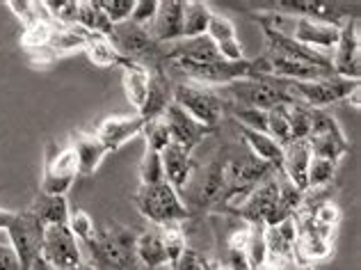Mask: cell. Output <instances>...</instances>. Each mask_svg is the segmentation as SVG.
Returning <instances> with one entry per match:
<instances>
[{
  "mask_svg": "<svg viewBox=\"0 0 361 270\" xmlns=\"http://www.w3.org/2000/svg\"><path fill=\"white\" fill-rule=\"evenodd\" d=\"M87 262L94 270H140L135 254V234L119 223L97 227V234L85 240Z\"/></svg>",
  "mask_w": 361,
  "mask_h": 270,
  "instance_id": "cell-1",
  "label": "cell"
},
{
  "mask_svg": "<svg viewBox=\"0 0 361 270\" xmlns=\"http://www.w3.org/2000/svg\"><path fill=\"white\" fill-rule=\"evenodd\" d=\"M112 46L117 48V53L126 60H133L147 69H169L167 55H165V44H158L151 37L147 25H140L135 21H123L112 25L110 35Z\"/></svg>",
  "mask_w": 361,
  "mask_h": 270,
  "instance_id": "cell-2",
  "label": "cell"
},
{
  "mask_svg": "<svg viewBox=\"0 0 361 270\" xmlns=\"http://www.w3.org/2000/svg\"><path fill=\"white\" fill-rule=\"evenodd\" d=\"M215 92L224 103L261 112H268L274 105L293 101L286 90V81L277 78H243L224 85V88H215Z\"/></svg>",
  "mask_w": 361,
  "mask_h": 270,
  "instance_id": "cell-3",
  "label": "cell"
},
{
  "mask_svg": "<svg viewBox=\"0 0 361 270\" xmlns=\"http://www.w3.org/2000/svg\"><path fill=\"white\" fill-rule=\"evenodd\" d=\"M133 204L137 206L142 218L158 227L183 225L185 220L192 218L185 201L167 181L156 183V186H140L133 195Z\"/></svg>",
  "mask_w": 361,
  "mask_h": 270,
  "instance_id": "cell-4",
  "label": "cell"
},
{
  "mask_svg": "<svg viewBox=\"0 0 361 270\" xmlns=\"http://www.w3.org/2000/svg\"><path fill=\"white\" fill-rule=\"evenodd\" d=\"M272 170H277V168L254 158L252 153H247V156H240V158H229L226 160V168H224V188H222L220 201H217L213 213L222 216L224 211L240 204V201L250 195V192L259 186Z\"/></svg>",
  "mask_w": 361,
  "mask_h": 270,
  "instance_id": "cell-5",
  "label": "cell"
},
{
  "mask_svg": "<svg viewBox=\"0 0 361 270\" xmlns=\"http://www.w3.org/2000/svg\"><path fill=\"white\" fill-rule=\"evenodd\" d=\"M78 175H80L78 160H75V153L71 149V144L60 147L55 140L46 142L39 192L66 197V195H69V190L73 188L75 179H78Z\"/></svg>",
  "mask_w": 361,
  "mask_h": 270,
  "instance_id": "cell-6",
  "label": "cell"
},
{
  "mask_svg": "<svg viewBox=\"0 0 361 270\" xmlns=\"http://www.w3.org/2000/svg\"><path fill=\"white\" fill-rule=\"evenodd\" d=\"M361 81H348L341 76H327L320 81H286L293 101L309 105L313 110H325L334 103H343L345 96L359 88Z\"/></svg>",
  "mask_w": 361,
  "mask_h": 270,
  "instance_id": "cell-7",
  "label": "cell"
},
{
  "mask_svg": "<svg viewBox=\"0 0 361 270\" xmlns=\"http://www.w3.org/2000/svg\"><path fill=\"white\" fill-rule=\"evenodd\" d=\"M44 225L39 223L30 209L16 211L12 223L5 229L9 236V245H12L14 254L18 259V268L32 270L35 264L42 259V245H44Z\"/></svg>",
  "mask_w": 361,
  "mask_h": 270,
  "instance_id": "cell-8",
  "label": "cell"
},
{
  "mask_svg": "<svg viewBox=\"0 0 361 270\" xmlns=\"http://www.w3.org/2000/svg\"><path fill=\"white\" fill-rule=\"evenodd\" d=\"M174 103L192 119L213 131L220 127L224 117V101L217 96V92L213 88H204V85L190 81H180L174 85Z\"/></svg>",
  "mask_w": 361,
  "mask_h": 270,
  "instance_id": "cell-9",
  "label": "cell"
},
{
  "mask_svg": "<svg viewBox=\"0 0 361 270\" xmlns=\"http://www.w3.org/2000/svg\"><path fill=\"white\" fill-rule=\"evenodd\" d=\"M307 142L311 147V156L327 158L331 163H341L350 153V149H353L343 127L327 110H313Z\"/></svg>",
  "mask_w": 361,
  "mask_h": 270,
  "instance_id": "cell-10",
  "label": "cell"
},
{
  "mask_svg": "<svg viewBox=\"0 0 361 270\" xmlns=\"http://www.w3.org/2000/svg\"><path fill=\"white\" fill-rule=\"evenodd\" d=\"M272 12L295 18H309V21L327 23L341 28L348 18L357 16V7H348L345 3H329V0H279Z\"/></svg>",
  "mask_w": 361,
  "mask_h": 270,
  "instance_id": "cell-11",
  "label": "cell"
},
{
  "mask_svg": "<svg viewBox=\"0 0 361 270\" xmlns=\"http://www.w3.org/2000/svg\"><path fill=\"white\" fill-rule=\"evenodd\" d=\"M277 190H279V170H272L240 204L224 211V216H233L240 223L252 227H265V218H268L274 199H277Z\"/></svg>",
  "mask_w": 361,
  "mask_h": 270,
  "instance_id": "cell-12",
  "label": "cell"
},
{
  "mask_svg": "<svg viewBox=\"0 0 361 270\" xmlns=\"http://www.w3.org/2000/svg\"><path fill=\"white\" fill-rule=\"evenodd\" d=\"M42 259L53 270H71L85 262L82 247L71 234L69 225H51L44 229Z\"/></svg>",
  "mask_w": 361,
  "mask_h": 270,
  "instance_id": "cell-13",
  "label": "cell"
},
{
  "mask_svg": "<svg viewBox=\"0 0 361 270\" xmlns=\"http://www.w3.org/2000/svg\"><path fill=\"white\" fill-rule=\"evenodd\" d=\"M334 76L348 81L361 78V40H359V16L348 18L338 30L334 55H329Z\"/></svg>",
  "mask_w": 361,
  "mask_h": 270,
  "instance_id": "cell-14",
  "label": "cell"
},
{
  "mask_svg": "<svg viewBox=\"0 0 361 270\" xmlns=\"http://www.w3.org/2000/svg\"><path fill=\"white\" fill-rule=\"evenodd\" d=\"M163 117L167 122L172 144H176V147H180L188 153H192L199 144L206 140V135L213 133V129H208L204 124H199L197 119H192L185 110H180L176 103L169 105V108L163 112Z\"/></svg>",
  "mask_w": 361,
  "mask_h": 270,
  "instance_id": "cell-15",
  "label": "cell"
},
{
  "mask_svg": "<svg viewBox=\"0 0 361 270\" xmlns=\"http://www.w3.org/2000/svg\"><path fill=\"white\" fill-rule=\"evenodd\" d=\"M142 129H145V119L140 115H110V117L101 119V124L97 127V138L103 142V147L110 151H119L123 144L130 142L133 138L142 135Z\"/></svg>",
  "mask_w": 361,
  "mask_h": 270,
  "instance_id": "cell-16",
  "label": "cell"
},
{
  "mask_svg": "<svg viewBox=\"0 0 361 270\" xmlns=\"http://www.w3.org/2000/svg\"><path fill=\"white\" fill-rule=\"evenodd\" d=\"M183 28V0H158L154 21L149 23V33L158 44H172L180 40Z\"/></svg>",
  "mask_w": 361,
  "mask_h": 270,
  "instance_id": "cell-17",
  "label": "cell"
},
{
  "mask_svg": "<svg viewBox=\"0 0 361 270\" xmlns=\"http://www.w3.org/2000/svg\"><path fill=\"white\" fill-rule=\"evenodd\" d=\"M174 103V85L169 81L167 69H149V90L147 101L137 112L142 119H156L163 117V112Z\"/></svg>",
  "mask_w": 361,
  "mask_h": 270,
  "instance_id": "cell-18",
  "label": "cell"
},
{
  "mask_svg": "<svg viewBox=\"0 0 361 270\" xmlns=\"http://www.w3.org/2000/svg\"><path fill=\"white\" fill-rule=\"evenodd\" d=\"M290 18H293V23H295V28H293V33H290V37L295 42L309 46L318 53H325V55H327V51H334L336 48L341 28L309 21V18H295V16H290Z\"/></svg>",
  "mask_w": 361,
  "mask_h": 270,
  "instance_id": "cell-19",
  "label": "cell"
},
{
  "mask_svg": "<svg viewBox=\"0 0 361 270\" xmlns=\"http://www.w3.org/2000/svg\"><path fill=\"white\" fill-rule=\"evenodd\" d=\"M263 236L265 247H268V262L274 266H295V225H293V220L265 227Z\"/></svg>",
  "mask_w": 361,
  "mask_h": 270,
  "instance_id": "cell-20",
  "label": "cell"
},
{
  "mask_svg": "<svg viewBox=\"0 0 361 270\" xmlns=\"http://www.w3.org/2000/svg\"><path fill=\"white\" fill-rule=\"evenodd\" d=\"M160 158H163V172H165V181L172 186L176 192H183L185 186L190 183L195 175V160L192 153L183 151L176 144H167V147L160 151Z\"/></svg>",
  "mask_w": 361,
  "mask_h": 270,
  "instance_id": "cell-21",
  "label": "cell"
},
{
  "mask_svg": "<svg viewBox=\"0 0 361 270\" xmlns=\"http://www.w3.org/2000/svg\"><path fill=\"white\" fill-rule=\"evenodd\" d=\"M311 163V147L307 140H293L290 144L283 147L281 165L279 172L286 177L293 186L307 192V172Z\"/></svg>",
  "mask_w": 361,
  "mask_h": 270,
  "instance_id": "cell-22",
  "label": "cell"
},
{
  "mask_svg": "<svg viewBox=\"0 0 361 270\" xmlns=\"http://www.w3.org/2000/svg\"><path fill=\"white\" fill-rule=\"evenodd\" d=\"M71 149L78 160L80 175L92 177L94 172L101 168L103 158L108 156V149L103 147V142L97 138V133L92 131H73L71 133Z\"/></svg>",
  "mask_w": 361,
  "mask_h": 270,
  "instance_id": "cell-23",
  "label": "cell"
},
{
  "mask_svg": "<svg viewBox=\"0 0 361 270\" xmlns=\"http://www.w3.org/2000/svg\"><path fill=\"white\" fill-rule=\"evenodd\" d=\"M304 197L307 192H302L300 188H295L293 183L279 172V190H277V199L270 209L268 218H265V227H274V225H281L286 220H293L295 213L300 211V206L304 204Z\"/></svg>",
  "mask_w": 361,
  "mask_h": 270,
  "instance_id": "cell-24",
  "label": "cell"
},
{
  "mask_svg": "<svg viewBox=\"0 0 361 270\" xmlns=\"http://www.w3.org/2000/svg\"><path fill=\"white\" fill-rule=\"evenodd\" d=\"M233 127L235 131H238V135L245 140L247 144V149H250V153L254 158H259L263 163H268V165L272 168H277L281 165V156H283V147L281 144H277L268 133H263V131H256V129H250V127H245V124H238V122H233Z\"/></svg>",
  "mask_w": 361,
  "mask_h": 270,
  "instance_id": "cell-25",
  "label": "cell"
},
{
  "mask_svg": "<svg viewBox=\"0 0 361 270\" xmlns=\"http://www.w3.org/2000/svg\"><path fill=\"white\" fill-rule=\"evenodd\" d=\"M119 69H121V85H123V94H126L128 103L135 108L137 112L142 110V105L147 101V90H149V69L133 60L121 57L119 60Z\"/></svg>",
  "mask_w": 361,
  "mask_h": 270,
  "instance_id": "cell-26",
  "label": "cell"
},
{
  "mask_svg": "<svg viewBox=\"0 0 361 270\" xmlns=\"http://www.w3.org/2000/svg\"><path fill=\"white\" fill-rule=\"evenodd\" d=\"M32 213L39 218V223L44 227H51V225H66L69 223V201L66 197L60 195H46V192H37V197L30 201Z\"/></svg>",
  "mask_w": 361,
  "mask_h": 270,
  "instance_id": "cell-27",
  "label": "cell"
},
{
  "mask_svg": "<svg viewBox=\"0 0 361 270\" xmlns=\"http://www.w3.org/2000/svg\"><path fill=\"white\" fill-rule=\"evenodd\" d=\"M135 254L137 262L147 266V270H160L169 266L160 231H142L140 236H135Z\"/></svg>",
  "mask_w": 361,
  "mask_h": 270,
  "instance_id": "cell-28",
  "label": "cell"
},
{
  "mask_svg": "<svg viewBox=\"0 0 361 270\" xmlns=\"http://www.w3.org/2000/svg\"><path fill=\"white\" fill-rule=\"evenodd\" d=\"M211 14H213V9L206 3H199V0H188V3H183V28H180V40L206 35Z\"/></svg>",
  "mask_w": 361,
  "mask_h": 270,
  "instance_id": "cell-29",
  "label": "cell"
},
{
  "mask_svg": "<svg viewBox=\"0 0 361 270\" xmlns=\"http://www.w3.org/2000/svg\"><path fill=\"white\" fill-rule=\"evenodd\" d=\"M75 25H80L82 30L103 35L110 40L112 35V23L108 21V16L101 12L99 0H80L78 3V16H75Z\"/></svg>",
  "mask_w": 361,
  "mask_h": 270,
  "instance_id": "cell-30",
  "label": "cell"
},
{
  "mask_svg": "<svg viewBox=\"0 0 361 270\" xmlns=\"http://www.w3.org/2000/svg\"><path fill=\"white\" fill-rule=\"evenodd\" d=\"M82 53L87 55V60L94 66H117L121 55L117 53V48L112 46V42L103 35L87 33L85 35V48Z\"/></svg>",
  "mask_w": 361,
  "mask_h": 270,
  "instance_id": "cell-31",
  "label": "cell"
},
{
  "mask_svg": "<svg viewBox=\"0 0 361 270\" xmlns=\"http://www.w3.org/2000/svg\"><path fill=\"white\" fill-rule=\"evenodd\" d=\"M265 133H268L277 144H281V147H286V144L293 142L286 103L274 105V108H270L268 112H265Z\"/></svg>",
  "mask_w": 361,
  "mask_h": 270,
  "instance_id": "cell-32",
  "label": "cell"
},
{
  "mask_svg": "<svg viewBox=\"0 0 361 270\" xmlns=\"http://www.w3.org/2000/svg\"><path fill=\"white\" fill-rule=\"evenodd\" d=\"M336 168H338V163L311 156L309 172H307V192H316V190H322V188H329L331 181H334V177H336Z\"/></svg>",
  "mask_w": 361,
  "mask_h": 270,
  "instance_id": "cell-33",
  "label": "cell"
},
{
  "mask_svg": "<svg viewBox=\"0 0 361 270\" xmlns=\"http://www.w3.org/2000/svg\"><path fill=\"white\" fill-rule=\"evenodd\" d=\"M55 28H58V23H55L53 18H39V21L25 25L23 33H21V48H23V51H27V48L49 46Z\"/></svg>",
  "mask_w": 361,
  "mask_h": 270,
  "instance_id": "cell-34",
  "label": "cell"
},
{
  "mask_svg": "<svg viewBox=\"0 0 361 270\" xmlns=\"http://www.w3.org/2000/svg\"><path fill=\"white\" fill-rule=\"evenodd\" d=\"M288 112V124H290V138L293 140H307L311 131V119H313V108L298 101L286 103Z\"/></svg>",
  "mask_w": 361,
  "mask_h": 270,
  "instance_id": "cell-35",
  "label": "cell"
},
{
  "mask_svg": "<svg viewBox=\"0 0 361 270\" xmlns=\"http://www.w3.org/2000/svg\"><path fill=\"white\" fill-rule=\"evenodd\" d=\"M160 238H163V245H165V252H167V264L174 266L180 254L185 252L190 247L188 245V238H185V227L183 225H167V227H160Z\"/></svg>",
  "mask_w": 361,
  "mask_h": 270,
  "instance_id": "cell-36",
  "label": "cell"
},
{
  "mask_svg": "<svg viewBox=\"0 0 361 270\" xmlns=\"http://www.w3.org/2000/svg\"><path fill=\"white\" fill-rule=\"evenodd\" d=\"M163 181H165V172H163L160 151L147 147L140 160V186H156V183H163Z\"/></svg>",
  "mask_w": 361,
  "mask_h": 270,
  "instance_id": "cell-37",
  "label": "cell"
},
{
  "mask_svg": "<svg viewBox=\"0 0 361 270\" xmlns=\"http://www.w3.org/2000/svg\"><path fill=\"white\" fill-rule=\"evenodd\" d=\"M263 229L265 227H252L250 231V240H247V247H245V264L250 270H256L268 262V247H265Z\"/></svg>",
  "mask_w": 361,
  "mask_h": 270,
  "instance_id": "cell-38",
  "label": "cell"
},
{
  "mask_svg": "<svg viewBox=\"0 0 361 270\" xmlns=\"http://www.w3.org/2000/svg\"><path fill=\"white\" fill-rule=\"evenodd\" d=\"M142 135H145L147 147L154 149V151H163L167 144H172V138H169V129H167L165 117H156V119L145 122Z\"/></svg>",
  "mask_w": 361,
  "mask_h": 270,
  "instance_id": "cell-39",
  "label": "cell"
},
{
  "mask_svg": "<svg viewBox=\"0 0 361 270\" xmlns=\"http://www.w3.org/2000/svg\"><path fill=\"white\" fill-rule=\"evenodd\" d=\"M66 225H69L71 234L75 236V240H78L80 245L97 234V225H94L92 216L87 213V211H82V209L69 211V223H66Z\"/></svg>",
  "mask_w": 361,
  "mask_h": 270,
  "instance_id": "cell-40",
  "label": "cell"
},
{
  "mask_svg": "<svg viewBox=\"0 0 361 270\" xmlns=\"http://www.w3.org/2000/svg\"><path fill=\"white\" fill-rule=\"evenodd\" d=\"M101 12L108 16V21L112 25L128 21L135 9V0H99Z\"/></svg>",
  "mask_w": 361,
  "mask_h": 270,
  "instance_id": "cell-41",
  "label": "cell"
},
{
  "mask_svg": "<svg viewBox=\"0 0 361 270\" xmlns=\"http://www.w3.org/2000/svg\"><path fill=\"white\" fill-rule=\"evenodd\" d=\"M206 35L211 37L215 44L226 42V40H235V23L229 16H224L220 12L211 14V21H208V30Z\"/></svg>",
  "mask_w": 361,
  "mask_h": 270,
  "instance_id": "cell-42",
  "label": "cell"
},
{
  "mask_svg": "<svg viewBox=\"0 0 361 270\" xmlns=\"http://www.w3.org/2000/svg\"><path fill=\"white\" fill-rule=\"evenodd\" d=\"M156 9H158V0H135V9H133L130 21L149 28V23L156 16Z\"/></svg>",
  "mask_w": 361,
  "mask_h": 270,
  "instance_id": "cell-43",
  "label": "cell"
},
{
  "mask_svg": "<svg viewBox=\"0 0 361 270\" xmlns=\"http://www.w3.org/2000/svg\"><path fill=\"white\" fill-rule=\"evenodd\" d=\"M204 259L202 252H197L195 247H188L183 254H180V259L174 264V266H169L172 270H202L204 268Z\"/></svg>",
  "mask_w": 361,
  "mask_h": 270,
  "instance_id": "cell-44",
  "label": "cell"
},
{
  "mask_svg": "<svg viewBox=\"0 0 361 270\" xmlns=\"http://www.w3.org/2000/svg\"><path fill=\"white\" fill-rule=\"evenodd\" d=\"M0 270H21L18 259L9 243H0Z\"/></svg>",
  "mask_w": 361,
  "mask_h": 270,
  "instance_id": "cell-45",
  "label": "cell"
},
{
  "mask_svg": "<svg viewBox=\"0 0 361 270\" xmlns=\"http://www.w3.org/2000/svg\"><path fill=\"white\" fill-rule=\"evenodd\" d=\"M202 270H231L229 262H220V259H204Z\"/></svg>",
  "mask_w": 361,
  "mask_h": 270,
  "instance_id": "cell-46",
  "label": "cell"
},
{
  "mask_svg": "<svg viewBox=\"0 0 361 270\" xmlns=\"http://www.w3.org/2000/svg\"><path fill=\"white\" fill-rule=\"evenodd\" d=\"M359 88H361V85H359ZM359 88H355L353 92H350V94L345 96V101H343V103L353 105V108H359V105H361V101H359Z\"/></svg>",
  "mask_w": 361,
  "mask_h": 270,
  "instance_id": "cell-47",
  "label": "cell"
},
{
  "mask_svg": "<svg viewBox=\"0 0 361 270\" xmlns=\"http://www.w3.org/2000/svg\"><path fill=\"white\" fill-rule=\"evenodd\" d=\"M256 270H281V266H274L272 262H265L263 266H259Z\"/></svg>",
  "mask_w": 361,
  "mask_h": 270,
  "instance_id": "cell-48",
  "label": "cell"
},
{
  "mask_svg": "<svg viewBox=\"0 0 361 270\" xmlns=\"http://www.w3.org/2000/svg\"><path fill=\"white\" fill-rule=\"evenodd\" d=\"M71 270H94L87 262H80L78 266H75V268H71Z\"/></svg>",
  "mask_w": 361,
  "mask_h": 270,
  "instance_id": "cell-49",
  "label": "cell"
},
{
  "mask_svg": "<svg viewBox=\"0 0 361 270\" xmlns=\"http://www.w3.org/2000/svg\"><path fill=\"white\" fill-rule=\"evenodd\" d=\"M281 270H313V268H302V266H281Z\"/></svg>",
  "mask_w": 361,
  "mask_h": 270,
  "instance_id": "cell-50",
  "label": "cell"
},
{
  "mask_svg": "<svg viewBox=\"0 0 361 270\" xmlns=\"http://www.w3.org/2000/svg\"><path fill=\"white\" fill-rule=\"evenodd\" d=\"M160 270H172V268H169V266H165V268H160Z\"/></svg>",
  "mask_w": 361,
  "mask_h": 270,
  "instance_id": "cell-51",
  "label": "cell"
}]
</instances>
